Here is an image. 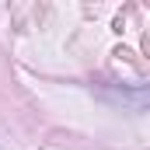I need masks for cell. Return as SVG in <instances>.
I'll use <instances>...</instances> for the list:
<instances>
[{"label": "cell", "instance_id": "obj_1", "mask_svg": "<svg viewBox=\"0 0 150 150\" xmlns=\"http://www.w3.org/2000/svg\"><path fill=\"white\" fill-rule=\"evenodd\" d=\"M105 94L112 101H119V105H126V108H136V112L150 108V87H112Z\"/></svg>", "mask_w": 150, "mask_h": 150}]
</instances>
